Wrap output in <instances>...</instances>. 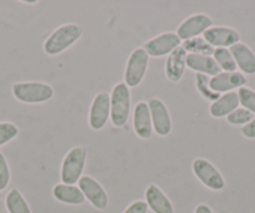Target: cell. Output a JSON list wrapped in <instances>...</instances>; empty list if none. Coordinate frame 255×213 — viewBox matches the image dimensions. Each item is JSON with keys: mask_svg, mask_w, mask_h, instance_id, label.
<instances>
[{"mask_svg": "<svg viewBox=\"0 0 255 213\" xmlns=\"http://www.w3.org/2000/svg\"><path fill=\"white\" fill-rule=\"evenodd\" d=\"M83 35L82 26L78 24L69 23L59 26L53 31L44 41L43 49L48 55H59L67 49H69L73 44L77 43Z\"/></svg>", "mask_w": 255, "mask_h": 213, "instance_id": "obj_1", "label": "cell"}, {"mask_svg": "<svg viewBox=\"0 0 255 213\" xmlns=\"http://www.w3.org/2000/svg\"><path fill=\"white\" fill-rule=\"evenodd\" d=\"M130 89L124 82L117 83L110 93V121L113 126L117 128L124 127L130 116Z\"/></svg>", "mask_w": 255, "mask_h": 213, "instance_id": "obj_2", "label": "cell"}, {"mask_svg": "<svg viewBox=\"0 0 255 213\" xmlns=\"http://www.w3.org/2000/svg\"><path fill=\"white\" fill-rule=\"evenodd\" d=\"M87 163V149L83 146L73 147L63 159L60 180L64 185H75L83 177V171Z\"/></svg>", "mask_w": 255, "mask_h": 213, "instance_id": "obj_3", "label": "cell"}, {"mask_svg": "<svg viewBox=\"0 0 255 213\" xmlns=\"http://www.w3.org/2000/svg\"><path fill=\"white\" fill-rule=\"evenodd\" d=\"M11 90L19 102L26 104H40L54 97L53 87L43 82H19L13 84Z\"/></svg>", "mask_w": 255, "mask_h": 213, "instance_id": "obj_4", "label": "cell"}, {"mask_svg": "<svg viewBox=\"0 0 255 213\" xmlns=\"http://www.w3.org/2000/svg\"><path fill=\"white\" fill-rule=\"evenodd\" d=\"M149 55L143 46L131 51L124 72V83L129 88H135L143 82L149 65Z\"/></svg>", "mask_w": 255, "mask_h": 213, "instance_id": "obj_5", "label": "cell"}, {"mask_svg": "<svg viewBox=\"0 0 255 213\" xmlns=\"http://www.w3.org/2000/svg\"><path fill=\"white\" fill-rule=\"evenodd\" d=\"M195 177L207 188L212 191H222L225 187V181L222 173L205 158H197L191 165Z\"/></svg>", "mask_w": 255, "mask_h": 213, "instance_id": "obj_6", "label": "cell"}, {"mask_svg": "<svg viewBox=\"0 0 255 213\" xmlns=\"http://www.w3.org/2000/svg\"><path fill=\"white\" fill-rule=\"evenodd\" d=\"M148 107L153 122V131L159 137L169 136L173 129V123L165 103L159 98H151L148 102Z\"/></svg>", "mask_w": 255, "mask_h": 213, "instance_id": "obj_7", "label": "cell"}, {"mask_svg": "<svg viewBox=\"0 0 255 213\" xmlns=\"http://www.w3.org/2000/svg\"><path fill=\"white\" fill-rule=\"evenodd\" d=\"M181 45V40L176 33L166 31V33L159 34L155 38L150 39L143 45L149 57L160 58L169 55L171 51L175 50L178 46Z\"/></svg>", "mask_w": 255, "mask_h": 213, "instance_id": "obj_8", "label": "cell"}, {"mask_svg": "<svg viewBox=\"0 0 255 213\" xmlns=\"http://www.w3.org/2000/svg\"><path fill=\"white\" fill-rule=\"evenodd\" d=\"M213 26V20L207 14L198 13L186 18L176 29V35L181 41L197 38Z\"/></svg>", "mask_w": 255, "mask_h": 213, "instance_id": "obj_9", "label": "cell"}, {"mask_svg": "<svg viewBox=\"0 0 255 213\" xmlns=\"http://www.w3.org/2000/svg\"><path fill=\"white\" fill-rule=\"evenodd\" d=\"M80 191L84 195L85 200L89 201L97 210L104 211L109 205V197L107 191L102 185L90 176H83L78 182Z\"/></svg>", "mask_w": 255, "mask_h": 213, "instance_id": "obj_10", "label": "cell"}, {"mask_svg": "<svg viewBox=\"0 0 255 213\" xmlns=\"http://www.w3.org/2000/svg\"><path fill=\"white\" fill-rule=\"evenodd\" d=\"M110 119V94L99 92L93 99L89 109V126L94 131H100Z\"/></svg>", "mask_w": 255, "mask_h": 213, "instance_id": "obj_11", "label": "cell"}, {"mask_svg": "<svg viewBox=\"0 0 255 213\" xmlns=\"http://www.w3.org/2000/svg\"><path fill=\"white\" fill-rule=\"evenodd\" d=\"M203 38L213 46V48H227V46H233L239 43L240 34L235 29L229 28V26H212L208 29Z\"/></svg>", "mask_w": 255, "mask_h": 213, "instance_id": "obj_12", "label": "cell"}, {"mask_svg": "<svg viewBox=\"0 0 255 213\" xmlns=\"http://www.w3.org/2000/svg\"><path fill=\"white\" fill-rule=\"evenodd\" d=\"M247 78L239 72H220L219 74L210 78V87L218 94L234 92V89L244 87Z\"/></svg>", "mask_w": 255, "mask_h": 213, "instance_id": "obj_13", "label": "cell"}, {"mask_svg": "<svg viewBox=\"0 0 255 213\" xmlns=\"http://www.w3.org/2000/svg\"><path fill=\"white\" fill-rule=\"evenodd\" d=\"M133 127L136 136L141 139H150L153 134V122L148 103H136L133 111Z\"/></svg>", "mask_w": 255, "mask_h": 213, "instance_id": "obj_14", "label": "cell"}, {"mask_svg": "<svg viewBox=\"0 0 255 213\" xmlns=\"http://www.w3.org/2000/svg\"><path fill=\"white\" fill-rule=\"evenodd\" d=\"M186 57L188 53L181 45L168 55L165 62V75L170 82L176 83L183 78L186 69Z\"/></svg>", "mask_w": 255, "mask_h": 213, "instance_id": "obj_15", "label": "cell"}, {"mask_svg": "<svg viewBox=\"0 0 255 213\" xmlns=\"http://www.w3.org/2000/svg\"><path fill=\"white\" fill-rule=\"evenodd\" d=\"M237 67L244 74H255V54L252 49L244 43H238L229 48Z\"/></svg>", "mask_w": 255, "mask_h": 213, "instance_id": "obj_16", "label": "cell"}, {"mask_svg": "<svg viewBox=\"0 0 255 213\" xmlns=\"http://www.w3.org/2000/svg\"><path fill=\"white\" fill-rule=\"evenodd\" d=\"M145 202L154 213H174L173 203L156 185H149L145 190Z\"/></svg>", "mask_w": 255, "mask_h": 213, "instance_id": "obj_17", "label": "cell"}, {"mask_svg": "<svg viewBox=\"0 0 255 213\" xmlns=\"http://www.w3.org/2000/svg\"><path fill=\"white\" fill-rule=\"evenodd\" d=\"M239 97L237 92H229L220 94V97L210 103L209 113L214 118H224L239 108Z\"/></svg>", "mask_w": 255, "mask_h": 213, "instance_id": "obj_18", "label": "cell"}, {"mask_svg": "<svg viewBox=\"0 0 255 213\" xmlns=\"http://www.w3.org/2000/svg\"><path fill=\"white\" fill-rule=\"evenodd\" d=\"M186 67L189 69L194 70L197 74H205L210 78L222 72L214 58L209 57V55L188 54V57H186Z\"/></svg>", "mask_w": 255, "mask_h": 213, "instance_id": "obj_19", "label": "cell"}, {"mask_svg": "<svg viewBox=\"0 0 255 213\" xmlns=\"http://www.w3.org/2000/svg\"><path fill=\"white\" fill-rule=\"evenodd\" d=\"M53 196L56 201H59L61 203H65V205L79 206L85 202L84 195L80 191V188L77 187L75 185L59 183V185L54 186Z\"/></svg>", "mask_w": 255, "mask_h": 213, "instance_id": "obj_20", "label": "cell"}, {"mask_svg": "<svg viewBox=\"0 0 255 213\" xmlns=\"http://www.w3.org/2000/svg\"><path fill=\"white\" fill-rule=\"evenodd\" d=\"M188 54H197V55H209L212 57L214 53V49L203 36H197V38L189 39V40L183 41L181 44Z\"/></svg>", "mask_w": 255, "mask_h": 213, "instance_id": "obj_21", "label": "cell"}, {"mask_svg": "<svg viewBox=\"0 0 255 213\" xmlns=\"http://www.w3.org/2000/svg\"><path fill=\"white\" fill-rule=\"evenodd\" d=\"M5 206L9 213H31L30 207H29L25 198L15 188L6 195Z\"/></svg>", "mask_w": 255, "mask_h": 213, "instance_id": "obj_22", "label": "cell"}, {"mask_svg": "<svg viewBox=\"0 0 255 213\" xmlns=\"http://www.w3.org/2000/svg\"><path fill=\"white\" fill-rule=\"evenodd\" d=\"M223 72H237V64L228 48H215L212 55Z\"/></svg>", "mask_w": 255, "mask_h": 213, "instance_id": "obj_23", "label": "cell"}, {"mask_svg": "<svg viewBox=\"0 0 255 213\" xmlns=\"http://www.w3.org/2000/svg\"><path fill=\"white\" fill-rule=\"evenodd\" d=\"M195 85H197L198 92L200 93L204 99L209 100V102H214L218 98L220 97V94L215 93L214 90L210 87V77L205 74H197L195 75Z\"/></svg>", "mask_w": 255, "mask_h": 213, "instance_id": "obj_24", "label": "cell"}, {"mask_svg": "<svg viewBox=\"0 0 255 213\" xmlns=\"http://www.w3.org/2000/svg\"><path fill=\"white\" fill-rule=\"evenodd\" d=\"M238 97H239V104L243 108L248 109L255 114V90L250 89V88L242 87L238 89Z\"/></svg>", "mask_w": 255, "mask_h": 213, "instance_id": "obj_25", "label": "cell"}, {"mask_svg": "<svg viewBox=\"0 0 255 213\" xmlns=\"http://www.w3.org/2000/svg\"><path fill=\"white\" fill-rule=\"evenodd\" d=\"M254 118V114L245 108H237L233 113L227 117L228 123L232 126H245Z\"/></svg>", "mask_w": 255, "mask_h": 213, "instance_id": "obj_26", "label": "cell"}, {"mask_svg": "<svg viewBox=\"0 0 255 213\" xmlns=\"http://www.w3.org/2000/svg\"><path fill=\"white\" fill-rule=\"evenodd\" d=\"M19 131L15 124L10 122H1L0 123V146H4L8 142L13 141L18 136Z\"/></svg>", "mask_w": 255, "mask_h": 213, "instance_id": "obj_27", "label": "cell"}, {"mask_svg": "<svg viewBox=\"0 0 255 213\" xmlns=\"http://www.w3.org/2000/svg\"><path fill=\"white\" fill-rule=\"evenodd\" d=\"M9 181H10V171H9L8 162L4 154L0 152V191L6 188Z\"/></svg>", "mask_w": 255, "mask_h": 213, "instance_id": "obj_28", "label": "cell"}, {"mask_svg": "<svg viewBox=\"0 0 255 213\" xmlns=\"http://www.w3.org/2000/svg\"><path fill=\"white\" fill-rule=\"evenodd\" d=\"M148 205L145 201H135L131 205L128 206L124 213H148Z\"/></svg>", "mask_w": 255, "mask_h": 213, "instance_id": "obj_29", "label": "cell"}, {"mask_svg": "<svg viewBox=\"0 0 255 213\" xmlns=\"http://www.w3.org/2000/svg\"><path fill=\"white\" fill-rule=\"evenodd\" d=\"M242 134L249 139L255 138V117L248 124L242 127Z\"/></svg>", "mask_w": 255, "mask_h": 213, "instance_id": "obj_30", "label": "cell"}, {"mask_svg": "<svg viewBox=\"0 0 255 213\" xmlns=\"http://www.w3.org/2000/svg\"><path fill=\"white\" fill-rule=\"evenodd\" d=\"M194 213H214L212 208L208 205H199L197 208H195Z\"/></svg>", "mask_w": 255, "mask_h": 213, "instance_id": "obj_31", "label": "cell"}, {"mask_svg": "<svg viewBox=\"0 0 255 213\" xmlns=\"http://www.w3.org/2000/svg\"><path fill=\"white\" fill-rule=\"evenodd\" d=\"M25 4H36L38 1H30V0H28V1H24Z\"/></svg>", "mask_w": 255, "mask_h": 213, "instance_id": "obj_32", "label": "cell"}, {"mask_svg": "<svg viewBox=\"0 0 255 213\" xmlns=\"http://www.w3.org/2000/svg\"><path fill=\"white\" fill-rule=\"evenodd\" d=\"M0 198H1V191H0Z\"/></svg>", "mask_w": 255, "mask_h": 213, "instance_id": "obj_33", "label": "cell"}]
</instances>
